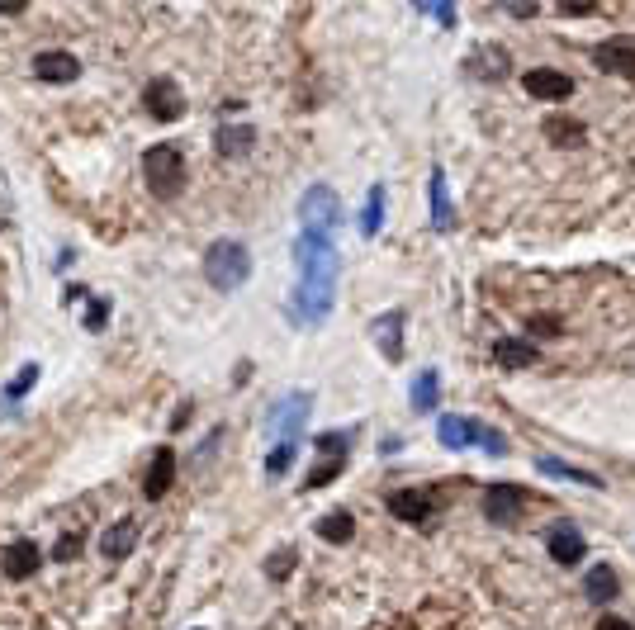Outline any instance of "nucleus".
<instances>
[{
  "mask_svg": "<svg viewBox=\"0 0 635 630\" xmlns=\"http://www.w3.org/2000/svg\"><path fill=\"white\" fill-rule=\"evenodd\" d=\"M370 337H375V346H380L384 360H394V365H399V360H403V308L380 313V318L370 323Z\"/></svg>",
  "mask_w": 635,
  "mask_h": 630,
  "instance_id": "nucleus-12",
  "label": "nucleus"
},
{
  "mask_svg": "<svg viewBox=\"0 0 635 630\" xmlns=\"http://www.w3.org/2000/svg\"><path fill=\"white\" fill-rule=\"evenodd\" d=\"M399 446H403L399 436H384V441H380V455H394V450H399Z\"/></svg>",
  "mask_w": 635,
  "mask_h": 630,
  "instance_id": "nucleus-39",
  "label": "nucleus"
},
{
  "mask_svg": "<svg viewBox=\"0 0 635 630\" xmlns=\"http://www.w3.org/2000/svg\"><path fill=\"white\" fill-rule=\"evenodd\" d=\"M536 469H541V474H550V479H574V484L602 488V479H598V474H588V469L564 465V460H555V455H541V460H536Z\"/></svg>",
  "mask_w": 635,
  "mask_h": 630,
  "instance_id": "nucleus-25",
  "label": "nucleus"
},
{
  "mask_svg": "<svg viewBox=\"0 0 635 630\" xmlns=\"http://www.w3.org/2000/svg\"><path fill=\"white\" fill-rule=\"evenodd\" d=\"M522 488H508V484H493L489 493H484V517H489L493 526H512L517 517H522Z\"/></svg>",
  "mask_w": 635,
  "mask_h": 630,
  "instance_id": "nucleus-11",
  "label": "nucleus"
},
{
  "mask_svg": "<svg viewBox=\"0 0 635 630\" xmlns=\"http://www.w3.org/2000/svg\"><path fill=\"white\" fill-rule=\"evenodd\" d=\"M408 398H413V413L427 417L436 408V398H441V375H436V370H422V375L413 379V394Z\"/></svg>",
  "mask_w": 635,
  "mask_h": 630,
  "instance_id": "nucleus-23",
  "label": "nucleus"
},
{
  "mask_svg": "<svg viewBox=\"0 0 635 630\" xmlns=\"http://www.w3.org/2000/svg\"><path fill=\"white\" fill-rule=\"evenodd\" d=\"M214 147H218V157H247L256 147V128L252 124H223L214 133Z\"/></svg>",
  "mask_w": 635,
  "mask_h": 630,
  "instance_id": "nucleus-19",
  "label": "nucleus"
},
{
  "mask_svg": "<svg viewBox=\"0 0 635 630\" xmlns=\"http://www.w3.org/2000/svg\"><path fill=\"white\" fill-rule=\"evenodd\" d=\"M422 10H427V5H422ZM432 15H436V19H441V24H451V19H455V10H451V5H436Z\"/></svg>",
  "mask_w": 635,
  "mask_h": 630,
  "instance_id": "nucleus-38",
  "label": "nucleus"
},
{
  "mask_svg": "<svg viewBox=\"0 0 635 630\" xmlns=\"http://www.w3.org/2000/svg\"><path fill=\"white\" fill-rule=\"evenodd\" d=\"M294 564H299V550L285 545V550H275V555L266 559V578H271V583H285V578L294 574Z\"/></svg>",
  "mask_w": 635,
  "mask_h": 630,
  "instance_id": "nucleus-30",
  "label": "nucleus"
},
{
  "mask_svg": "<svg viewBox=\"0 0 635 630\" xmlns=\"http://www.w3.org/2000/svg\"><path fill=\"white\" fill-rule=\"evenodd\" d=\"M0 569H5V578L24 583V578H34L38 569H43V550H38L34 540H15V545L0 555Z\"/></svg>",
  "mask_w": 635,
  "mask_h": 630,
  "instance_id": "nucleus-14",
  "label": "nucleus"
},
{
  "mask_svg": "<svg viewBox=\"0 0 635 630\" xmlns=\"http://www.w3.org/2000/svg\"><path fill=\"white\" fill-rule=\"evenodd\" d=\"M133 545H138V522L124 517V522H114L105 536H100V555H105V559H128V555H133Z\"/></svg>",
  "mask_w": 635,
  "mask_h": 630,
  "instance_id": "nucleus-18",
  "label": "nucleus"
},
{
  "mask_svg": "<svg viewBox=\"0 0 635 630\" xmlns=\"http://www.w3.org/2000/svg\"><path fill=\"white\" fill-rule=\"evenodd\" d=\"M465 72L474 76V81H503V76H512V53L508 48H498V43H479V48H470V57H465Z\"/></svg>",
  "mask_w": 635,
  "mask_h": 630,
  "instance_id": "nucleus-8",
  "label": "nucleus"
},
{
  "mask_svg": "<svg viewBox=\"0 0 635 630\" xmlns=\"http://www.w3.org/2000/svg\"><path fill=\"white\" fill-rule=\"evenodd\" d=\"M545 545H550V559H555V564H579L583 559V531H574V526H555V531L545 536Z\"/></svg>",
  "mask_w": 635,
  "mask_h": 630,
  "instance_id": "nucleus-21",
  "label": "nucleus"
},
{
  "mask_svg": "<svg viewBox=\"0 0 635 630\" xmlns=\"http://www.w3.org/2000/svg\"><path fill=\"white\" fill-rule=\"evenodd\" d=\"M545 138L555 147H579L583 138H588V128L579 124V119H564V114H555V119H545Z\"/></svg>",
  "mask_w": 635,
  "mask_h": 630,
  "instance_id": "nucleus-24",
  "label": "nucleus"
},
{
  "mask_svg": "<svg viewBox=\"0 0 635 630\" xmlns=\"http://www.w3.org/2000/svg\"><path fill=\"white\" fill-rule=\"evenodd\" d=\"M143 109L157 124H176V119H185V90L171 76H152L143 86Z\"/></svg>",
  "mask_w": 635,
  "mask_h": 630,
  "instance_id": "nucleus-6",
  "label": "nucleus"
},
{
  "mask_svg": "<svg viewBox=\"0 0 635 630\" xmlns=\"http://www.w3.org/2000/svg\"><path fill=\"white\" fill-rule=\"evenodd\" d=\"M493 360L503 365V370H527L541 360V351L531 342H517V337H503V342H493Z\"/></svg>",
  "mask_w": 635,
  "mask_h": 630,
  "instance_id": "nucleus-22",
  "label": "nucleus"
},
{
  "mask_svg": "<svg viewBox=\"0 0 635 630\" xmlns=\"http://www.w3.org/2000/svg\"><path fill=\"white\" fill-rule=\"evenodd\" d=\"M190 413H195V403L190 398H181V408H176V417H171V427L181 432V427H190Z\"/></svg>",
  "mask_w": 635,
  "mask_h": 630,
  "instance_id": "nucleus-35",
  "label": "nucleus"
},
{
  "mask_svg": "<svg viewBox=\"0 0 635 630\" xmlns=\"http://www.w3.org/2000/svg\"><path fill=\"white\" fill-rule=\"evenodd\" d=\"M34 384H38V365L29 360V365H24V370H19V375L10 379V384H5V398H0V408H5V413H15V408H19V398L29 394Z\"/></svg>",
  "mask_w": 635,
  "mask_h": 630,
  "instance_id": "nucleus-27",
  "label": "nucleus"
},
{
  "mask_svg": "<svg viewBox=\"0 0 635 630\" xmlns=\"http://www.w3.org/2000/svg\"><path fill=\"white\" fill-rule=\"evenodd\" d=\"M24 10V0H0V15H19Z\"/></svg>",
  "mask_w": 635,
  "mask_h": 630,
  "instance_id": "nucleus-40",
  "label": "nucleus"
},
{
  "mask_svg": "<svg viewBox=\"0 0 635 630\" xmlns=\"http://www.w3.org/2000/svg\"><path fill=\"white\" fill-rule=\"evenodd\" d=\"M598 630H635V626H631V621H621V616H602Z\"/></svg>",
  "mask_w": 635,
  "mask_h": 630,
  "instance_id": "nucleus-37",
  "label": "nucleus"
},
{
  "mask_svg": "<svg viewBox=\"0 0 635 630\" xmlns=\"http://www.w3.org/2000/svg\"><path fill=\"white\" fill-rule=\"evenodd\" d=\"M294 455H299L294 441H275L271 455H266V474H271V479H285V474L294 469Z\"/></svg>",
  "mask_w": 635,
  "mask_h": 630,
  "instance_id": "nucleus-29",
  "label": "nucleus"
},
{
  "mask_svg": "<svg viewBox=\"0 0 635 630\" xmlns=\"http://www.w3.org/2000/svg\"><path fill=\"white\" fill-rule=\"evenodd\" d=\"M176 484V450H157L152 455V465H147V479H143V493L157 503L166 498V488Z\"/></svg>",
  "mask_w": 635,
  "mask_h": 630,
  "instance_id": "nucleus-17",
  "label": "nucleus"
},
{
  "mask_svg": "<svg viewBox=\"0 0 635 630\" xmlns=\"http://www.w3.org/2000/svg\"><path fill=\"white\" fill-rule=\"evenodd\" d=\"M34 76L38 81H53V86H72L81 76V62L72 53H62V48H48V53L34 57Z\"/></svg>",
  "mask_w": 635,
  "mask_h": 630,
  "instance_id": "nucleus-13",
  "label": "nucleus"
},
{
  "mask_svg": "<svg viewBox=\"0 0 635 630\" xmlns=\"http://www.w3.org/2000/svg\"><path fill=\"white\" fill-rule=\"evenodd\" d=\"M583 593H588V602H593V607H607V602L621 593L617 569H612V564H598V569H588V578H583Z\"/></svg>",
  "mask_w": 635,
  "mask_h": 630,
  "instance_id": "nucleus-20",
  "label": "nucleus"
},
{
  "mask_svg": "<svg viewBox=\"0 0 635 630\" xmlns=\"http://www.w3.org/2000/svg\"><path fill=\"white\" fill-rule=\"evenodd\" d=\"M318 450H323L327 460H346V450H351V432H327V436H318Z\"/></svg>",
  "mask_w": 635,
  "mask_h": 630,
  "instance_id": "nucleus-32",
  "label": "nucleus"
},
{
  "mask_svg": "<svg viewBox=\"0 0 635 630\" xmlns=\"http://www.w3.org/2000/svg\"><path fill=\"white\" fill-rule=\"evenodd\" d=\"M384 223V185H370L365 195V209H361V237H375Z\"/></svg>",
  "mask_w": 635,
  "mask_h": 630,
  "instance_id": "nucleus-28",
  "label": "nucleus"
},
{
  "mask_svg": "<svg viewBox=\"0 0 635 630\" xmlns=\"http://www.w3.org/2000/svg\"><path fill=\"white\" fill-rule=\"evenodd\" d=\"M522 86H527V95H536V100H569V95H574V76L555 72V67H531V72L522 76Z\"/></svg>",
  "mask_w": 635,
  "mask_h": 630,
  "instance_id": "nucleus-10",
  "label": "nucleus"
},
{
  "mask_svg": "<svg viewBox=\"0 0 635 630\" xmlns=\"http://www.w3.org/2000/svg\"><path fill=\"white\" fill-rule=\"evenodd\" d=\"M247 275H252V256L242 242L233 237H218L214 247L204 252V280L218 289V294H233L237 285H247Z\"/></svg>",
  "mask_w": 635,
  "mask_h": 630,
  "instance_id": "nucleus-2",
  "label": "nucleus"
},
{
  "mask_svg": "<svg viewBox=\"0 0 635 630\" xmlns=\"http://www.w3.org/2000/svg\"><path fill=\"white\" fill-rule=\"evenodd\" d=\"M318 536H323L327 545H346V540L356 536V517H351V512H327L323 522H318Z\"/></svg>",
  "mask_w": 635,
  "mask_h": 630,
  "instance_id": "nucleus-26",
  "label": "nucleus"
},
{
  "mask_svg": "<svg viewBox=\"0 0 635 630\" xmlns=\"http://www.w3.org/2000/svg\"><path fill=\"white\" fill-rule=\"evenodd\" d=\"M76 550H81V536H67V540H57L53 545V559H72Z\"/></svg>",
  "mask_w": 635,
  "mask_h": 630,
  "instance_id": "nucleus-34",
  "label": "nucleus"
},
{
  "mask_svg": "<svg viewBox=\"0 0 635 630\" xmlns=\"http://www.w3.org/2000/svg\"><path fill=\"white\" fill-rule=\"evenodd\" d=\"M342 465L346 460H327V465H313V474L304 479V493H318V488H327L337 474H342Z\"/></svg>",
  "mask_w": 635,
  "mask_h": 630,
  "instance_id": "nucleus-31",
  "label": "nucleus"
},
{
  "mask_svg": "<svg viewBox=\"0 0 635 630\" xmlns=\"http://www.w3.org/2000/svg\"><path fill=\"white\" fill-rule=\"evenodd\" d=\"M427 204H432V228L436 233H451L455 209H451V195H446V171H441V166H436L432 180H427Z\"/></svg>",
  "mask_w": 635,
  "mask_h": 630,
  "instance_id": "nucleus-16",
  "label": "nucleus"
},
{
  "mask_svg": "<svg viewBox=\"0 0 635 630\" xmlns=\"http://www.w3.org/2000/svg\"><path fill=\"white\" fill-rule=\"evenodd\" d=\"M294 266H299V285H294V299H290V318L304 327L327 323L332 294H337V275H342L337 242L299 233V242H294Z\"/></svg>",
  "mask_w": 635,
  "mask_h": 630,
  "instance_id": "nucleus-1",
  "label": "nucleus"
},
{
  "mask_svg": "<svg viewBox=\"0 0 635 630\" xmlns=\"http://www.w3.org/2000/svg\"><path fill=\"white\" fill-rule=\"evenodd\" d=\"M105 323H109V299H91V308H86V332H100Z\"/></svg>",
  "mask_w": 635,
  "mask_h": 630,
  "instance_id": "nucleus-33",
  "label": "nucleus"
},
{
  "mask_svg": "<svg viewBox=\"0 0 635 630\" xmlns=\"http://www.w3.org/2000/svg\"><path fill=\"white\" fill-rule=\"evenodd\" d=\"M342 199H337V190L332 185H309L304 190V199H299V223H304V233L313 237H332L342 233Z\"/></svg>",
  "mask_w": 635,
  "mask_h": 630,
  "instance_id": "nucleus-4",
  "label": "nucleus"
},
{
  "mask_svg": "<svg viewBox=\"0 0 635 630\" xmlns=\"http://www.w3.org/2000/svg\"><path fill=\"white\" fill-rule=\"evenodd\" d=\"M143 176L147 190L162 199H176L185 190V152L176 143H157L143 152Z\"/></svg>",
  "mask_w": 635,
  "mask_h": 630,
  "instance_id": "nucleus-3",
  "label": "nucleus"
},
{
  "mask_svg": "<svg viewBox=\"0 0 635 630\" xmlns=\"http://www.w3.org/2000/svg\"><path fill=\"white\" fill-rule=\"evenodd\" d=\"M593 62L607 76H635V38H607V43H598Z\"/></svg>",
  "mask_w": 635,
  "mask_h": 630,
  "instance_id": "nucleus-9",
  "label": "nucleus"
},
{
  "mask_svg": "<svg viewBox=\"0 0 635 630\" xmlns=\"http://www.w3.org/2000/svg\"><path fill=\"white\" fill-rule=\"evenodd\" d=\"M436 436H441V446H479L484 455H508V436L484 427V422H474V417H441L436 422Z\"/></svg>",
  "mask_w": 635,
  "mask_h": 630,
  "instance_id": "nucleus-5",
  "label": "nucleus"
},
{
  "mask_svg": "<svg viewBox=\"0 0 635 630\" xmlns=\"http://www.w3.org/2000/svg\"><path fill=\"white\" fill-rule=\"evenodd\" d=\"M432 507H436V498L427 488H399V493H389V512H394L399 522H427Z\"/></svg>",
  "mask_w": 635,
  "mask_h": 630,
  "instance_id": "nucleus-15",
  "label": "nucleus"
},
{
  "mask_svg": "<svg viewBox=\"0 0 635 630\" xmlns=\"http://www.w3.org/2000/svg\"><path fill=\"white\" fill-rule=\"evenodd\" d=\"M564 15H593V0H569V5H560Z\"/></svg>",
  "mask_w": 635,
  "mask_h": 630,
  "instance_id": "nucleus-36",
  "label": "nucleus"
},
{
  "mask_svg": "<svg viewBox=\"0 0 635 630\" xmlns=\"http://www.w3.org/2000/svg\"><path fill=\"white\" fill-rule=\"evenodd\" d=\"M313 413V394H285L280 403L271 408V417H266V432L275 436V441H294V436L304 432V422H309Z\"/></svg>",
  "mask_w": 635,
  "mask_h": 630,
  "instance_id": "nucleus-7",
  "label": "nucleus"
}]
</instances>
